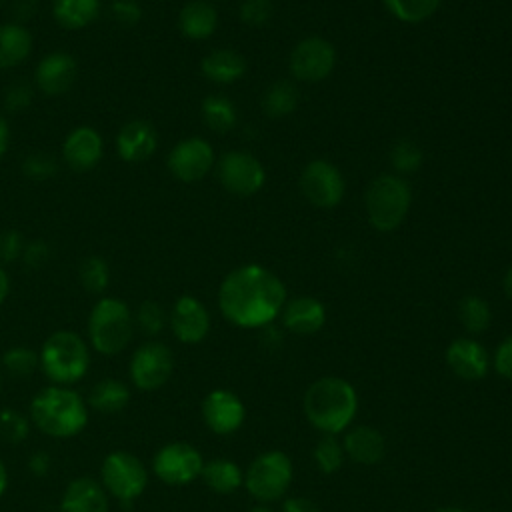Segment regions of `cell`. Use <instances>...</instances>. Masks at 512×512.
<instances>
[{
    "mask_svg": "<svg viewBox=\"0 0 512 512\" xmlns=\"http://www.w3.org/2000/svg\"><path fill=\"white\" fill-rule=\"evenodd\" d=\"M248 512H274V510L268 508V506H254V508L248 510Z\"/></svg>",
    "mask_w": 512,
    "mask_h": 512,
    "instance_id": "cell-55",
    "label": "cell"
},
{
    "mask_svg": "<svg viewBox=\"0 0 512 512\" xmlns=\"http://www.w3.org/2000/svg\"><path fill=\"white\" fill-rule=\"evenodd\" d=\"M78 278L86 292L100 296L110 284V266L102 256H88L80 264Z\"/></svg>",
    "mask_w": 512,
    "mask_h": 512,
    "instance_id": "cell-35",
    "label": "cell"
},
{
    "mask_svg": "<svg viewBox=\"0 0 512 512\" xmlns=\"http://www.w3.org/2000/svg\"><path fill=\"white\" fill-rule=\"evenodd\" d=\"M436 512H468V510L458 508V506H446V508H440V510H436Z\"/></svg>",
    "mask_w": 512,
    "mask_h": 512,
    "instance_id": "cell-54",
    "label": "cell"
},
{
    "mask_svg": "<svg viewBox=\"0 0 512 512\" xmlns=\"http://www.w3.org/2000/svg\"><path fill=\"white\" fill-rule=\"evenodd\" d=\"M76 76V58L64 50H54L42 56L36 64L34 86L46 96H60L74 86Z\"/></svg>",
    "mask_w": 512,
    "mask_h": 512,
    "instance_id": "cell-18",
    "label": "cell"
},
{
    "mask_svg": "<svg viewBox=\"0 0 512 512\" xmlns=\"http://www.w3.org/2000/svg\"><path fill=\"white\" fill-rule=\"evenodd\" d=\"M28 418L44 436L66 440L78 436L88 426L90 408L74 386L48 384L32 396Z\"/></svg>",
    "mask_w": 512,
    "mask_h": 512,
    "instance_id": "cell-2",
    "label": "cell"
},
{
    "mask_svg": "<svg viewBox=\"0 0 512 512\" xmlns=\"http://www.w3.org/2000/svg\"><path fill=\"white\" fill-rule=\"evenodd\" d=\"M136 332L134 310L118 296H100L86 320V340L100 356H118L132 342Z\"/></svg>",
    "mask_w": 512,
    "mask_h": 512,
    "instance_id": "cell-5",
    "label": "cell"
},
{
    "mask_svg": "<svg viewBox=\"0 0 512 512\" xmlns=\"http://www.w3.org/2000/svg\"><path fill=\"white\" fill-rule=\"evenodd\" d=\"M8 146H10V126L6 118L0 114V158L8 152Z\"/></svg>",
    "mask_w": 512,
    "mask_h": 512,
    "instance_id": "cell-50",
    "label": "cell"
},
{
    "mask_svg": "<svg viewBox=\"0 0 512 512\" xmlns=\"http://www.w3.org/2000/svg\"><path fill=\"white\" fill-rule=\"evenodd\" d=\"M36 10H38V0H14L12 4V14L20 24L30 20L36 14Z\"/></svg>",
    "mask_w": 512,
    "mask_h": 512,
    "instance_id": "cell-48",
    "label": "cell"
},
{
    "mask_svg": "<svg viewBox=\"0 0 512 512\" xmlns=\"http://www.w3.org/2000/svg\"><path fill=\"white\" fill-rule=\"evenodd\" d=\"M58 172V162L54 160V156L42 152V150H36V152H30L24 160H22V174L30 180H48L52 178L54 174Z\"/></svg>",
    "mask_w": 512,
    "mask_h": 512,
    "instance_id": "cell-40",
    "label": "cell"
},
{
    "mask_svg": "<svg viewBox=\"0 0 512 512\" xmlns=\"http://www.w3.org/2000/svg\"><path fill=\"white\" fill-rule=\"evenodd\" d=\"M238 14L246 26L260 28L270 22L274 14V4L272 0H242Z\"/></svg>",
    "mask_w": 512,
    "mask_h": 512,
    "instance_id": "cell-41",
    "label": "cell"
},
{
    "mask_svg": "<svg viewBox=\"0 0 512 512\" xmlns=\"http://www.w3.org/2000/svg\"><path fill=\"white\" fill-rule=\"evenodd\" d=\"M458 318L466 332L480 334L490 326L492 312L484 298L476 294H468L458 302Z\"/></svg>",
    "mask_w": 512,
    "mask_h": 512,
    "instance_id": "cell-32",
    "label": "cell"
},
{
    "mask_svg": "<svg viewBox=\"0 0 512 512\" xmlns=\"http://www.w3.org/2000/svg\"><path fill=\"white\" fill-rule=\"evenodd\" d=\"M48 258H50V244L44 240H30L24 244L20 260L28 268H40L48 262Z\"/></svg>",
    "mask_w": 512,
    "mask_h": 512,
    "instance_id": "cell-45",
    "label": "cell"
},
{
    "mask_svg": "<svg viewBox=\"0 0 512 512\" xmlns=\"http://www.w3.org/2000/svg\"><path fill=\"white\" fill-rule=\"evenodd\" d=\"M204 458L188 442H168L152 456V474L168 486H186L200 478Z\"/></svg>",
    "mask_w": 512,
    "mask_h": 512,
    "instance_id": "cell-10",
    "label": "cell"
},
{
    "mask_svg": "<svg viewBox=\"0 0 512 512\" xmlns=\"http://www.w3.org/2000/svg\"><path fill=\"white\" fill-rule=\"evenodd\" d=\"M410 204L412 190L398 174H380L366 188V216L370 226L378 232L396 230L408 216Z\"/></svg>",
    "mask_w": 512,
    "mask_h": 512,
    "instance_id": "cell-6",
    "label": "cell"
},
{
    "mask_svg": "<svg viewBox=\"0 0 512 512\" xmlns=\"http://www.w3.org/2000/svg\"><path fill=\"white\" fill-rule=\"evenodd\" d=\"M386 10L400 22L420 24L440 6V0H382Z\"/></svg>",
    "mask_w": 512,
    "mask_h": 512,
    "instance_id": "cell-34",
    "label": "cell"
},
{
    "mask_svg": "<svg viewBox=\"0 0 512 512\" xmlns=\"http://www.w3.org/2000/svg\"><path fill=\"white\" fill-rule=\"evenodd\" d=\"M422 160H424L422 148L408 138L396 140L390 150V162L398 174L416 172L422 166Z\"/></svg>",
    "mask_w": 512,
    "mask_h": 512,
    "instance_id": "cell-39",
    "label": "cell"
},
{
    "mask_svg": "<svg viewBox=\"0 0 512 512\" xmlns=\"http://www.w3.org/2000/svg\"><path fill=\"white\" fill-rule=\"evenodd\" d=\"M130 398H132V390L128 382L108 376L98 380L90 388L86 402L90 410H96L100 414H118L128 406Z\"/></svg>",
    "mask_w": 512,
    "mask_h": 512,
    "instance_id": "cell-27",
    "label": "cell"
},
{
    "mask_svg": "<svg viewBox=\"0 0 512 512\" xmlns=\"http://www.w3.org/2000/svg\"><path fill=\"white\" fill-rule=\"evenodd\" d=\"M110 16L118 26L134 28L136 24H140L144 10L138 0H112Z\"/></svg>",
    "mask_w": 512,
    "mask_h": 512,
    "instance_id": "cell-42",
    "label": "cell"
},
{
    "mask_svg": "<svg viewBox=\"0 0 512 512\" xmlns=\"http://www.w3.org/2000/svg\"><path fill=\"white\" fill-rule=\"evenodd\" d=\"M292 476L294 468L290 458L280 450H270L250 462L242 484L258 502H274L286 494Z\"/></svg>",
    "mask_w": 512,
    "mask_h": 512,
    "instance_id": "cell-8",
    "label": "cell"
},
{
    "mask_svg": "<svg viewBox=\"0 0 512 512\" xmlns=\"http://www.w3.org/2000/svg\"><path fill=\"white\" fill-rule=\"evenodd\" d=\"M200 72L214 84H232L246 74V60L236 50L218 48L202 58Z\"/></svg>",
    "mask_w": 512,
    "mask_h": 512,
    "instance_id": "cell-26",
    "label": "cell"
},
{
    "mask_svg": "<svg viewBox=\"0 0 512 512\" xmlns=\"http://www.w3.org/2000/svg\"><path fill=\"white\" fill-rule=\"evenodd\" d=\"M92 348L74 330H56L38 348V370L50 384L74 386L90 370Z\"/></svg>",
    "mask_w": 512,
    "mask_h": 512,
    "instance_id": "cell-4",
    "label": "cell"
},
{
    "mask_svg": "<svg viewBox=\"0 0 512 512\" xmlns=\"http://www.w3.org/2000/svg\"><path fill=\"white\" fill-rule=\"evenodd\" d=\"M300 190L304 198L318 208H334L344 198V176L328 160H312L300 174Z\"/></svg>",
    "mask_w": 512,
    "mask_h": 512,
    "instance_id": "cell-13",
    "label": "cell"
},
{
    "mask_svg": "<svg viewBox=\"0 0 512 512\" xmlns=\"http://www.w3.org/2000/svg\"><path fill=\"white\" fill-rule=\"evenodd\" d=\"M200 114L204 124L218 134H226L236 124V108L234 102L222 94H210L202 100Z\"/></svg>",
    "mask_w": 512,
    "mask_h": 512,
    "instance_id": "cell-31",
    "label": "cell"
},
{
    "mask_svg": "<svg viewBox=\"0 0 512 512\" xmlns=\"http://www.w3.org/2000/svg\"><path fill=\"white\" fill-rule=\"evenodd\" d=\"M342 448H344V454H348L350 460H354L356 464L372 466L382 460V456L386 452V442H384V436L376 428L360 424V426L350 428L344 434Z\"/></svg>",
    "mask_w": 512,
    "mask_h": 512,
    "instance_id": "cell-23",
    "label": "cell"
},
{
    "mask_svg": "<svg viewBox=\"0 0 512 512\" xmlns=\"http://www.w3.org/2000/svg\"><path fill=\"white\" fill-rule=\"evenodd\" d=\"M200 478L216 494H232L244 482L242 470L234 460H228V458H212L204 462Z\"/></svg>",
    "mask_w": 512,
    "mask_h": 512,
    "instance_id": "cell-29",
    "label": "cell"
},
{
    "mask_svg": "<svg viewBox=\"0 0 512 512\" xmlns=\"http://www.w3.org/2000/svg\"><path fill=\"white\" fill-rule=\"evenodd\" d=\"M30 418L14 408H0V442L20 444L30 434Z\"/></svg>",
    "mask_w": 512,
    "mask_h": 512,
    "instance_id": "cell-38",
    "label": "cell"
},
{
    "mask_svg": "<svg viewBox=\"0 0 512 512\" xmlns=\"http://www.w3.org/2000/svg\"><path fill=\"white\" fill-rule=\"evenodd\" d=\"M282 512H320V508L310 498L292 496L282 502Z\"/></svg>",
    "mask_w": 512,
    "mask_h": 512,
    "instance_id": "cell-47",
    "label": "cell"
},
{
    "mask_svg": "<svg viewBox=\"0 0 512 512\" xmlns=\"http://www.w3.org/2000/svg\"><path fill=\"white\" fill-rule=\"evenodd\" d=\"M0 366L12 378H28L38 370V350L24 344L10 346L2 354Z\"/></svg>",
    "mask_w": 512,
    "mask_h": 512,
    "instance_id": "cell-33",
    "label": "cell"
},
{
    "mask_svg": "<svg viewBox=\"0 0 512 512\" xmlns=\"http://www.w3.org/2000/svg\"><path fill=\"white\" fill-rule=\"evenodd\" d=\"M286 302L282 280L260 264H244L224 276L218 288L222 316L240 328H264Z\"/></svg>",
    "mask_w": 512,
    "mask_h": 512,
    "instance_id": "cell-1",
    "label": "cell"
},
{
    "mask_svg": "<svg viewBox=\"0 0 512 512\" xmlns=\"http://www.w3.org/2000/svg\"><path fill=\"white\" fill-rule=\"evenodd\" d=\"M174 372V354L168 344L148 338L134 348L128 360V378L136 390H160Z\"/></svg>",
    "mask_w": 512,
    "mask_h": 512,
    "instance_id": "cell-9",
    "label": "cell"
},
{
    "mask_svg": "<svg viewBox=\"0 0 512 512\" xmlns=\"http://www.w3.org/2000/svg\"><path fill=\"white\" fill-rule=\"evenodd\" d=\"M336 64L334 46L322 36H308L300 40L290 52V72L302 82H320L328 78Z\"/></svg>",
    "mask_w": 512,
    "mask_h": 512,
    "instance_id": "cell-14",
    "label": "cell"
},
{
    "mask_svg": "<svg viewBox=\"0 0 512 512\" xmlns=\"http://www.w3.org/2000/svg\"><path fill=\"white\" fill-rule=\"evenodd\" d=\"M148 480L150 472L134 452L112 450L100 462L98 482L110 500L120 504L136 502L148 488Z\"/></svg>",
    "mask_w": 512,
    "mask_h": 512,
    "instance_id": "cell-7",
    "label": "cell"
},
{
    "mask_svg": "<svg viewBox=\"0 0 512 512\" xmlns=\"http://www.w3.org/2000/svg\"><path fill=\"white\" fill-rule=\"evenodd\" d=\"M312 458H314L318 470L324 474H332V472L340 470V466L344 464L342 442L334 434H324L316 442V446L312 450Z\"/></svg>",
    "mask_w": 512,
    "mask_h": 512,
    "instance_id": "cell-37",
    "label": "cell"
},
{
    "mask_svg": "<svg viewBox=\"0 0 512 512\" xmlns=\"http://www.w3.org/2000/svg\"><path fill=\"white\" fill-rule=\"evenodd\" d=\"M216 174L224 190L236 196H252L266 182V172L260 160L244 150L224 152L216 162Z\"/></svg>",
    "mask_w": 512,
    "mask_h": 512,
    "instance_id": "cell-11",
    "label": "cell"
},
{
    "mask_svg": "<svg viewBox=\"0 0 512 512\" xmlns=\"http://www.w3.org/2000/svg\"><path fill=\"white\" fill-rule=\"evenodd\" d=\"M0 390H2V370H0Z\"/></svg>",
    "mask_w": 512,
    "mask_h": 512,
    "instance_id": "cell-56",
    "label": "cell"
},
{
    "mask_svg": "<svg viewBox=\"0 0 512 512\" xmlns=\"http://www.w3.org/2000/svg\"><path fill=\"white\" fill-rule=\"evenodd\" d=\"M116 152L124 162H144L158 148L156 128L142 118H132L116 134Z\"/></svg>",
    "mask_w": 512,
    "mask_h": 512,
    "instance_id": "cell-20",
    "label": "cell"
},
{
    "mask_svg": "<svg viewBox=\"0 0 512 512\" xmlns=\"http://www.w3.org/2000/svg\"><path fill=\"white\" fill-rule=\"evenodd\" d=\"M34 48L32 32L16 20L0 24V70L16 68L28 60Z\"/></svg>",
    "mask_w": 512,
    "mask_h": 512,
    "instance_id": "cell-25",
    "label": "cell"
},
{
    "mask_svg": "<svg viewBox=\"0 0 512 512\" xmlns=\"http://www.w3.org/2000/svg\"><path fill=\"white\" fill-rule=\"evenodd\" d=\"M282 324L286 330L308 336L318 332L326 322V308L318 298L312 296H296L286 300L282 306Z\"/></svg>",
    "mask_w": 512,
    "mask_h": 512,
    "instance_id": "cell-22",
    "label": "cell"
},
{
    "mask_svg": "<svg viewBox=\"0 0 512 512\" xmlns=\"http://www.w3.org/2000/svg\"><path fill=\"white\" fill-rule=\"evenodd\" d=\"M168 326L178 342L198 344L210 332V314L196 296L182 294L168 312Z\"/></svg>",
    "mask_w": 512,
    "mask_h": 512,
    "instance_id": "cell-16",
    "label": "cell"
},
{
    "mask_svg": "<svg viewBox=\"0 0 512 512\" xmlns=\"http://www.w3.org/2000/svg\"><path fill=\"white\" fill-rule=\"evenodd\" d=\"M0 4H2V0H0Z\"/></svg>",
    "mask_w": 512,
    "mask_h": 512,
    "instance_id": "cell-58",
    "label": "cell"
},
{
    "mask_svg": "<svg viewBox=\"0 0 512 512\" xmlns=\"http://www.w3.org/2000/svg\"><path fill=\"white\" fill-rule=\"evenodd\" d=\"M104 156V138L92 126L72 128L62 142V160L74 172L94 170Z\"/></svg>",
    "mask_w": 512,
    "mask_h": 512,
    "instance_id": "cell-17",
    "label": "cell"
},
{
    "mask_svg": "<svg viewBox=\"0 0 512 512\" xmlns=\"http://www.w3.org/2000/svg\"><path fill=\"white\" fill-rule=\"evenodd\" d=\"M134 326L148 338H156L168 326V312L154 300H144L134 310Z\"/></svg>",
    "mask_w": 512,
    "mask_h": 512,
    "instance_id": "cell-36",
    "label": "cell"
},
{
    "mask_svg": "<svg viewBox=\"0 0 512 512\" xmlns=\"http://www.w3.org/2000/svg\"><path fill=\"white\" fill-rule=\"evenodd\" d=\"M6 488H8V468H6L4 460L0 458V498L4 496Z\"/></svg>",
    "mask_w": 512,
    "mask_h": 512,
    "instance_id": "cell-52",
    "label": "cell"
},
{
    "mask_svg": "<svg viewBox=\"0 0 512 512\" xmlns=\"http://www.w3.org/2000/svg\"><path fill=\"white\" fill-rule=\"evenodd\" d=\"M52 466V460L46 452H34L30 458H28V468L32 474L36 476H44Z\"/></svg>",
    "mask_w": 512,
    "mask_h": 512,
    "instance_id": "cell-49",
    "label": "cell"
},
{
    "mask_svg": "<svg viewBox=\"0 0 512 512\" xmlns=\"http://www.w3.org/2000/svg\"><path fill=\"white\" fill-rule=\"evenodd\" d=\"M200 414H202L204 424L214 434L228 436L244 424L246 406L232 390L216 388L204 396Z\"/></svg>",
    "mask_w": 512,
    "mask_h": 512,
    "instance_id": "cell-15",
    "label": "cell"
},
{
    "mask_svg": "<svg viewBox=\"0 0 512 512\" xmlns=\"http://www.w3.org/2000/svg\"><path fill=\"white\" fill-rule=\"evenodd\" d=\"M216 164L214 148L208 140L200 136H190L172 146L166 158L168 172L180 182H198L202 180Z\"/></svg>",
    "mask_w": 512,
    "mask_h": 512,
    "instance_id": "cell-12",
    "label": "cell"
},
{
    "mask_svg": "<svg viewBox=\"0 0 512 512\" xmlns=\"http://www.w3.org/2000/svg\"><path fill=\"white\" fill-rule=\"evenodd\" d=\"M502 286H504V292H506V296L512 300V266L506 270V274H504V280H502Z\"/></svg>",
    "mask_w": 512,
    "mask_h": 512,
    "instance_id": "cell-53",
    "label": "cell"
},
{
    "mask_svg": "<svg viewBox=\"0 0 512 512\" xmlns=\"http://www.w3.org/2000/svg\"><path fill=\"white\" fill-rule=\"evenodd\" d=\"M208 2H220V0H208Z\"/></svg>",
    "mask_w": 512,
    "mask_h": 512,
    "instance_id": "cell-57",
    "label": "cell"
},
{
    "mask_svg": "<svg viewBox=\"0 0 512 512\" xmlns=\"http://www.w3.org/2000/svg\"><path fill=\"white\" fill-rule=\"evenodd\" d=\"M24 238L18 230H4L0 232V262L10 264L22 258L24 250Z\"/></svg>",
    "mask_w": 512,
    "mask_h": 512,
    "instance_id": "cell-44",
    "label": "cell"
},
{
    "mask_svg": "<svg viewBox=\"0 0 512 512\" xmlns=\"http://www.w3.org/2000/svg\"><path fill=\"white\" fill-rule=\"evenodd\" d=\"M358 410L354 386L338 376H322L314 380L304 394L306 420L324 434L346 430Z\"/></svg>",
    "mask_w": 512,
    "mask_h": 512,
    "instance_id": "cell-3",
    "label": "cell"
},
{
    "mask_svg": "<svg viewBox=\"0 0 512 512\" xmlns=\"http://www.w3.org/2000/svg\"><path fill=\"white\" fill-rule=\"evenodd\" d=\"M8 294H10V276L6 268L0 264V306L6 302Z\"/></svg>",
    "mask_w": 512,
    "mask_h": 512,
    "instance_id": "cell-51",
    "label": "cell"
},
{
    "mask_svg": "<svg viewBox=\"0 0 512 512\" xmlns=\"http://www.w3.org/2000/svg\"><path fill=\"white\" fill-rule=\"evenodd\" d=\"M446 364L462 380H480L488 372V352L474 338H456L446 348Z\"/></svg>",
    "mask_w": 512,
    "mask_h": 512,
    "instance_id": "cell-21",
    "label": "cell"
},
{
    "mask_svg": "<svg viewBox=\"0 0 512 512\" xmlns=\"http://www.w3.org/2000/svg\"><path fill=\"white\" fill-rule=\"evenodd\" d=\"M58 512H110V496L98 478L76 476L64 486Z\"/></svg>",
    "mask_w": 512,
    "mask_h": 512,
    "instance_id": "cell-19",
    "label": "cell"
},
{
    "mask_svg": "<svg viewBox=\"0 0 512 512\" xmlns=\"http://www.w3.org/2000/svg\"><path fill=\"white\" fill-rule=\"evenodd\" d=\"M494 370L506 378V380H512V334L506 336L496 352H494Z\"/></svg>",
    "mask_w": 512,
    "mask_h": 512,
    "instance_id": "cell-46",
    "label": "cell"
},
{
    "mask_svg": "<svg viewBox=\"0 0 512 512\" xmlns=\"http://www.w3.org/2000/svg\"><path fill=\"white\" fill-rule=\"evenodd\" d=\"M102 0H52V16L64 30H82L96 22Z\"/></svg>",
    "mask_w": 512,
    "mask_h": 512,
    "instance_id": "cell-28",
    "label": "cell"
},
{
    "mask_svg": "<svg viewBox=\"0 0 512 512\" xmlns=\"http://www.w3.org/2000/svg\"><path fill=\"white\" fill-rule=\"evenodd\" d=\"M218 28V12L208 0H190L178 12V30L188 40H206Z\"/></svg>",
    "mask_w": 512,
    "mask_h": 512,
    "instance_id": "cell-24",
    "label": "cell"
},
{
    "mask_svg": "<svg viewBox=\"0 0 512 512\" xmlns=\"http://www.w3.org/2000/svg\"><path fill=\"white\" fill-rule=\"evenodd\" d=\"M298 100L300 94L292 82L276 80L262 94V110L268 118H284L296 110Z\"/></svg>",
    "mask_w": 512,
    "mask_h": 512,
    "instance_id": "cell-30",
    "label": "cell"
},
{
    "mask_svg": "<svg viewBox=\"0 0 512 512\" xmlns=\"http://www.w3.org/2000/svg\"><path fill=\"white\" fill-rule=\"evenodd\" d=\"M32 96H34L32 84L26 82V80H16L4 92V106L10 112L26 110L30 106V102H32Z\"/></svg>",
    "mask_w": 512,
    "mask_h": 512,
    "instance_id": "cell-43",
    "label": "cell"
}]
</instances>
